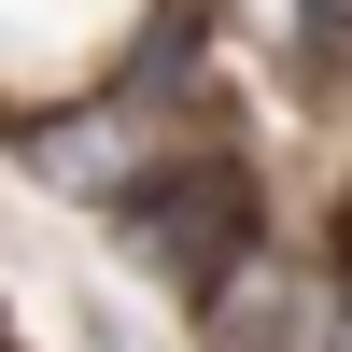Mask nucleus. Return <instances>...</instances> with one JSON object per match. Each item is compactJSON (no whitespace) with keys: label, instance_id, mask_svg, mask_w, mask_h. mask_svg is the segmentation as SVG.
<instances>
[{"label":"nucleus","instance_id":"1","mask_svg":"<svg viewBox=\"0 0 352 352\" xmlns=\"http://www.w3.org/2000/svg\"><path fill=\"white\" fill-rule=\"evenodd\" d=\"M99 226H113V268L127 282H155L169 310H197L240 254H268V169L240 141H169V169L127 212H99Z\"/></svg>","mask_w":352,"mask_h":352},{"label":"nucleus","instance_id":"2","mask_svg":"<svg viewBox=\"0 0 352 352\" xmlns=\"http://www.w3.org/2000/svg\"><path fill=\"white\" fill-rule=\"evenodd\" d=\"M169 141H184V113H155L141 85H99V99H56V113H28V127H0V155L43 197H71V212H127L169 169Z\"/></svg>","mask_w":352,"mask_h":352},{"label":"nucleus","instance_id":"3","mask_svg":"<svg viewBox=\"0 0 352 352\" xmlns=\"http://www.w3.org/2000/svg\"><path fill=\"white\" fill-rule=\"evenodd\" d=\"M310 254H324V268H338V296H352V169L324 184V240H310Z\"/></svg>","mask_w":352,"mask_h":352},{"label":"nucleus","instance_id":"4","mask_svg":"<svg viewBox=\"0 0 352 352\" xmlns=\"http://www.w3.org/2000/svg\"><path fill=\"white\" fill-rule=\"evenodd\" d=\"M0 352H14V324H0Z\"/></svg>","mask_w":352,"mask_h":352}]
</instances>
